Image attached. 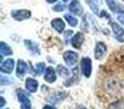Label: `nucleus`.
I'll return each mask as SVG.
<instances>
[{"label": "nucleus", "mask_w": 124, "mask_h": 109, "mask_svg": "<svg viewBox=\"0 0 124 109\" xmlns=\"http://www.w3.org/2000/svg\"><path fill=\"white\" fill-rule=\"evenodd\" d=\"M15 94H16V97L20 101L21 109H32V104H31L30 98H28L26 93L24 92L22 88H17V90L15 91Z\"/></svg>", "instance_id": "nucleus-1"}, {"label": "nucleus", "mask_w": 124, "mask_h": 109, "mask_svg": "<svg viewBox=\"0 0 124 109\" xmlns=\"http://www.w3.org/2000/svg\"><path fill=\"white\" fill-rule=\"evenodd\" d=\"M81 68H82V72H83L84 76L89 77L90 74H92V60L88 57L83 58L81 61Z\"/></svg>", "instance_id": "nucleus-2"}, {"label": "nucleus", "mask_w": 124, "mask_h": 109, "mask_svg": "<svg viewBox=\"0 0 124 109\" xmlns=\"http://www.w3.org/2000/svg\"><path fill=\"white\" fill-rule=\"evenodd\" d=\"M12 17L16 21H23L28 17H31V11L25 10V9H21V10H13L12 11Z\"/></svg>", "instance_id": "nucleus-3"}, {"label": "nucleus", "mask_w": 124, "mask_h": 109, "mask_svg": "<svg viewBox=\"0 0 124 109\" xmlns=\"http://www.w3.org/2000/svg\"><path fill=\"white\" fill-rule=\"evenodd\" d=\"M69 11L74 15H82L83 14V7L78 0H73L69 4Z\"/></svg>", "instance_id": "nucleus-4"}, {"label": "nucleus", "mask_w": 124, "mask_h": 109, "mask_svg": "<svg viewBox=\"0 0 124 109\" xmlns=\"http://www.w3.org/2000/svg\"><path fill=\"white\" fill-rule=\"evenodd\" d=\"M63 59L65 61L66 64L69 66H73L77 62V59H78V55L74 51H71V50H68L63 54Z\"/></svg>", "instance_id": "nucleus-5"}, {"label": "nucleus", "mask_w": 124, "mask_h": 109, "mask_svg": "<svg viewBox=\"0 0 124 109\" xmlns=\"http://www.w3.org/2000/svg\"><path fill=\"white\" fill-rule=\"evenodd\" d=\"M84 41H85V36H84V34L82 32H78L71 38V44H72V46L74 48L78 49V48H81V46L83 45Z\"/></svg>", "instance_id": "nucleus-6"}, {"label": "nucleus", "mask_w": 124, "mask_h": 109, "mask_svg": "<svg viewBox=\"0 0 124 109\" xmlns=\"http://www.w3.org/2000/svg\"><path fill=\"white\" fill-rule=\"evenodd\" d=\"M13 68H14V60L13 59H8L6 61H3L1 63V67H0V71L2 73H7V74H10L13 71Z\"/></svg>", "instance_id": "nucleus-7"}, {"label": "nucleus", "mask_w": 124, "mask_h": 109, "mask_svg": "<svg viewBox=\"0 0 124 109\" xmlns=\"http://www.w3.org/2000/svg\"><path fill=\"white\" fill-rule=\"evenodd\" d=\"M106 52H107V46L103 43H101V42L97 43L96 47H95V58L98 60L101 59L106 55Z\"/></svg>", "instance_id": "nucleus-8"}, {"label": "nucleus", "mask_w": 124, "mask_h": 109, "mask_svg": "<svg viewBox=\"0 0 124 109\" xmlns=\"http://www.w3.org/2000/svg\"><path fill=\"white\" fill-rule=\"evenodd\" d=\"M110 25H111V27H112L113 34L116 35V37L119 39V42H124V39H123L124 30L122 28V26H120L118 23H114V22H110Z\"/></svg>", "instance_id": "nucleus-9"}, {"label": "nucleus", "mask_w": 124, "mask_h": 109, "mask_svg": "<svg viewBox=\"0 0 124 109\" xmlns=\"http://www.w3.org/2000/svg\"><path fill=\"white\" fill-rule=\"evenodd\" d=\"M25 88H26V91L30 93L36 92L37 88H38V82H37L35 79L28 77V79H26V81H25Z\"/></svg>", "instance_id": "nucleus-10"}, {"label": "nucleus", "mask_w": 124, "mask_h": 109, "mask_svg": "<svg viewBox=\"0 0 124 109\" xmlns=\"http://www.w3.org/2000/svg\"><path fill=\"white\" fill-rule=\"evenodd\" d=\"M107 4L109 6L110 10L114 13H124V7L120 6L116 0H106Z\"/></svg>", "instance_id": "nucleus-11"}, {"label": "nucleus", "mask_w": 124, "mask_h": 109, "mask_svg": "<svg viewBox=\"0 0 124 109\" xmlns=\"http://www.w3.org/2000/svg\"><path fill=\"white\" fill-rule=\"evenodd\" d=\"M45 80L46 82L48 83H54V81L57 80V74H56V71L52 67H48L45 71Z\"/></svg>", "instance_id": "nucleus-12"}, {"label": "nucleus", "mask_w": 124, "mask_h": 109, "mask_svg": "<svg viewBox=\"0 0 124 109\" xmlns=\"http://www.w3.org/2000/svg\"><path fill=\"white\" fill-rule=\"evenodd\" d=\"M51 26L58 33H62V32H64L65 24H64V22H63V20H62V19H60V17H57V19H54L51 21Z\"/></svg>", "instance_id": "nucleus-13"}, {"label": "nucleus", "mask_w": 124, "mask_h": 109, "mask_svg": "<svg viewBox=\"0 0 124 109\" xmlns=\"http://www.w3.org/2000/svg\"><path fill=\"white\" fill-rule=\"evenodd\" d=\"M26 70H27V64L23 60H19L16 66V74L19 77H23V75L25 74Z\"/></svg>", "instance_id": "nucleus-14"}, {"label": "nucleus", "mask_w": 124, "mask_h": 109, "mask_svg": "<svg viewBox=\"0 0 124 109\" xmlns=\"http://www.w3.org/2000/svg\"><path fill=\"white\" fill-rule=\"evenodd\" d=\"M0 55H1V58L4 57V56L12 55V49H11V47L7 45L6 43H3V42H2L1 45H0Z\"/></svg>", "instance_id": "nucleus-15"}, {"label": "nucleus", "mask_w": 124, "mask_h": 109, "mask_svg": "<svg viewBox=\"0 0 124 109\" xmlns=\"http://www.w3.org/2000/svg\"><path fill=\"white\" fill-rule=\"evenodd\" d=\"M24 44L26 45V47L28 48V50H31L32 52H34V54H39V49H38V46L36 45L35 43H33L32 41H25L24 42Z\"/></svg>", "instance_id": "nucleus-16"}, {"label": "nucleus", "mask_w": 124, "mask_h": 109, "mask_svg": "<svg viewBox=\"0 0 124 109\" xmlns=\"http://www.w3.org/2000/svg\"><path fill=\"white\" fill-rule=\"evenodd\" d=\"M86 2L88 3L89 8L92 9V11L96 14H99V9H98V2L97 0H86Z\"/></svg>", "instance_id": "nucleus-17"}, {"label": "nucleus", "mask_w": 124, "mask_h": 109, "mask_svg": "<svg viewBox=\"0 0 124 109\" xmlns=\"http://www.w3.org/2000/svg\"><path fill=\"white\" fill-rule=\"evenodd\" d=\"M77 68H75V69H73V76L71 77L70 80H68V81H65V83H64V85L65 86H70V85H72L73 83H74L75 81H77L78 80V76H77Z\"/></svg>", "instance_id": "nucleus-18"}, {"label": "nucleus", "mask_w": 124, "mask_h": 109, "mask_svg": "<svg viewBox=\"0 0 124 109\" xmlns=\"http://www.w3.org/2000/svg\"><path fill=\"white\" fill-rule=\"evenodd\" d=\"M108 109H124V101H114V103L110 104Z\"/></svg>", "instance_id": "nucleus-19"}, {"label": "nucleus", "mask_w": 124, "mask_h": 109, "mask_svg": "<svg viewBox=\"0 0 124 109\" xmlns=\"http://www.w3.org/2000/svg\"><path fill=\"white\" fill-rule=\"evenodd\" d=\"M57 72H58L60 75H62V76H69V75H70L69 70L64 66H61V64L57 67Z\"/></svg>", "instance_id": "nucleus-20"}, {"label": "nucleus", "mask_w": 124, "mask_h": 109, "mask_svg": "<svg viewBox=\"0 0 124 109\" xmlns=\"http://www.w3.org/2000/svg\"><path fill=\"white\" fill-rule=\"evenodd\" d=\"M64 19H65L66 21H68V23L70 24L71 26H73V27L77 25V20L75 19L74 17H72V15H70V14H65V15H64Z\"/></svg>", "instance_id": "nucleus-21"}, {"label": "nucleus", "mask_w": 124, "mask_h": 109, "mask_svg": "<svg viewBox=\"0 0 124 109\" xmlns=\"http://www.w3.org/2000/svg\"><path fill=\"white\" fill-rule=\"evenodd\" d=\"M46 70V64L44 62H39V63L36 64V73L37 74H43L44 71Z\"/></svg>", "instance_id": "nucleus-22"}, {"label": "nucleus", "mask_w": 124, "mask_h": 109, "mask_svg": "<svg viewBox=\"0 0 124 109\" xmlns=\"http://www.w3.org/2000/svg\"><path fill=\"white\" fill-rule=\"evenodd\" d=\"M64 9H65V4L64 3H58V4H56V6L52 8V10L54 11H63Z\"/></svg>", "instance_id": "nucleus-23"}, {"label": "nucleus", "mask_w": 124, "mask_h": 109, "mask_svg": "<svg viewBox=\"0 0 124 109\" xmlns=\"http://www.w3.org/2000/svg\"><path fill=\"white\" fill-rule=\"evenodd\" d=\"M73 35V31H71V30H69V31H65L64 32V39H65V43L68 44L69 43V39L71 38V36Z\"/></svg>", "instance_id": "nucleus-24"}, {"label": "nucleus", "mask_w": 124, "mask_h": 109, "mask_svg": "<svg viewBox=\"0 0 124 109\" xmlns=\"http://www.w3.org/2000/svg\"><path fill=\"white\" fill-rule=\"evenodd\" d=\"M12 83V80L11 79H6L4 76H1V84L2 85H6V84H11Z\"/></svg>", "instance_id": "nucleus-25"}, {"label": "nucleus", "mask_w": 124, "mask_h": 109, "mask_svg": "<svg viewBox=\"0 0 124 109\" xmlns=\"http://www.w3.org/2000/svg\"><path fill=\"white\" fill-rule=\"evenodd\" d=\"M81 30L82 31L88 30V26H86V17H83V24H82V26H81Z\"/></svg>", "instance_id": "nucleus-26"}, {"label": "nucleus", "mask_w": 124, "mask_h": 109, "mask_svg": "<svg viewBox=\"0 0 124 109\" xmlns=\"http://www.w3.org/2000/svg\"><path fill=\"white\" fill-rule=\"evenodd\" d=\"M99 15H100L101 17H106V19L110 20V15L108 14V12H107V11H101V12H100V14H99Z\"/></svg>", "instance_id": "nucleus-27"}, {"label": "nucleus", "mask_w": 124, "mask_h": 109, "mask_svg": "<svg viewBox=\"0 0 124 109\" xmlns=\"http://www.w3.org/2000/svg\"><path fill=\"white\" fill-rule=\"evenodd\" d=\"M118 21L120 22L122 25H124V14H121V15H119L118 17Z\"/></svg>", "instance_id": "nucleus-28"}, {"label": "nucleus", "mask_w": 124, "mask_h": 109, "mask_svg": "<svg viewBox=\"0 0 124 109\" xmlns=\"http://www.w3.org/2000/svg\"><path fill=\"white\" fill-rule=\"evenodd\" d=\"M4 104H6V101H4V98L3 97H0V107H3L4 106Z\"/></svg>", "instance_id": "nucleus-29"}, {"label": "nucleus", "mask_w": 124, "mask_h": 109, "mask_svg": "<svg viewBox=\"0 0 124 109\" xmlns=\"http://www.w3.org/2000/svg\"><path fill=\"white\" fill-rule=\"evenodd\" d=\"M43 109H56V108H54V106H51V105H46V106H44Z\"/></svg>", "instance_id": "nucleus-30"}, {"label": "nucleus", "mask_w": 124, "mask_h": 109, "mask_svg": "<svg viewBox=\"0 0 124 109\" xmlns=\"http://www.w3.org/2000/svg\"><path fill=\"white\" fill-rule=\"evenodd\" d=\"M75 109H87V108L84 107V106H77V107L75 108Z\"/></svg>", "instance_id": "nucleus-31"}, {"label": "nucleus", "mask_w": 124, "mask_h": 109, "mask_svg": "<svg viewBox=\"0 0 124 109\" xmlns=\"http://www.w3.org/2000/svg\"><path fill=\"white\" fill-rule=\"evenodd\" d=\"M47 2H49V3H54V2H56V1H58V0H46Z\"/></svg>", "instance_id": "nucleus-32"}, {"label": "nucleus", "mask_w": 124, "mask_h": 109, "mask_svg": "<svg viewBox=\"0 0 124 109\" xmlns=\"http://www.w3.org/2000/svg\"><path fill=\"white\" fill-rule=\"evenodd\" d=\"M69 1H70V0H63V2H64V3H66V2H69Z\"/></svg>", "instance_id": "nucleus-33"}, {"label": "nucleus", "mask_w": 124, "mask_h": 109, "mask_svg": "<svg viewBox=\"0 0 124 109\" xmlns=\"http://www.w3.org/2000/svg\"><path fill=\"white\" fill-rule=\"evenodd\" d=\"M7 109H9V108H7Z\"/></svg>", "instance_id": "nucleus-34"}, {"label": "nucleus", "mask_w": 124, "mask_h": 109, "mask_svg": "<svg viewBox=\"0 0 124 109\" xmlns=\"http://www.w3.org/2000/svg\"><path fill=\"white\" fill-rule=\"evenodd\" d=\"M123 1H124V0H123Z\"/></svg>", "instance_id": "nucleus-35"}]
</instances>
